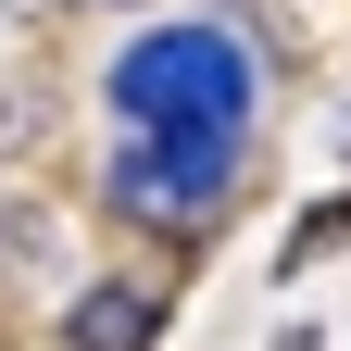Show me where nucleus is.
I'll use <instances>...</instances> for the list:
<instances>
[{"instance_id":"5","label":"nucleus","mask_w":351,"mask_h":351,"mask_svg":"<svg viewBox=\"0 0 351 351\" xmlns=\"http://www.w3.org/2000/svg\"><path fill=\"white\" fill-rule=\"evenodd\" d=\"M326 239H351V201H326V213H301V226H289V263H276V276H301V263H314Z\"/></svg>"},{"instance_id":"6","label":"nucleus","mask_w":351,"mask_h":351,"mask_svg":"<svg viewBox=\"0 0 351 351\" xmlns=\"http://www.w3.org/2000/svg\"><path fill=\"white\" fill-rule=\"evenodd\" d=\"M339 151H351V113H339Z\"/></svg>"},{"instance_id":"3","label":"nucleus","mask_w":351,"mask_h":351,"mask_svg":"<svg viewBox=\"0 0 351 351\" xmlns=\"http://www.w3.org/2000/svg\"><path fill=\"white\" fill-rule=\"evenodd\" d=\"M163 314H176V289L88 276V289H63V351H163Z\"/></svg>"},{"instance_id":"2","label":"nucleus","mask_w":351,"mask_h":351,"mask_svg":"<svg viewBox=\"0 0 351 351\" xmlns=\"http://www.w3.org/2000/svg\"><path fill=\"white\" fill-rule=\"evenodd\" d=\"M239 201V138L213 125H125V151L101 163V213L138 239H201Z\"/></svg>"},{"instance_id":"1","label":"nucleus","mask_w":351,"mask_h":351,"mask_svg":"<svg viewBox=\"0 0 351 351\" xmlns=\"http://www.w3.org/2000/svg\"><path fill=\"white\" fill-rule=\"evenodd\" d=\"M101 101L125 125H213V138H239L251 101H263V63H251L239 25H138L101 63Z\"/></svg>"},{"instance_id":"4","label":"nucleus","mask_w":351,"mask_h":351,"mask_svg":"<svg viewBox=\"0 0 351 351\" xmlns=\"http://www.w3.org/2000/svg\"><path fill=\"white\" fill-rule=\"evenodd\" d=\"M25 263H51V213H38V201H0V276H25Z\"/></svg>"}]
</instances>
